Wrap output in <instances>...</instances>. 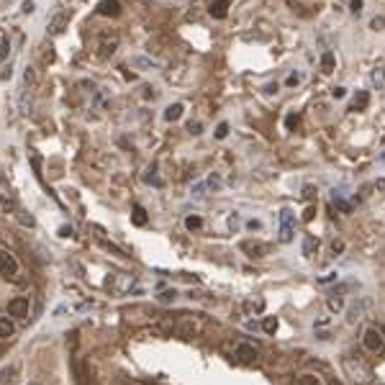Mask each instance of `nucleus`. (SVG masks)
<instances>
[{
    "label": "nucleus",
    "instance_id": "obj_9",
    "mask_svg": "<svg viewBox=\"0 0 385 385\" xmlns=\"http://www.w3.org/2000/svg\"><path fill=\"white\" fill-rule=\"evenodd\" d=\"M116 47H118V36H116V33H113V36H108V33H105L103 41H100V51H98V54H100L103 59H108L113 51H116Z\"/></svg>",
    "mask_w": 385,
    "mask_h": 385
},
{
    "label": "nucleus",
    "instance_id": "obj_39",
    "mask_svg": "<svg viewBox=\"0 0 385 385\" xmlns=\"http://www.w3.org/2000/svg\"><path fill=\"white\" fill-rule=\"evenodd\" d=\"M331 385H342V383H339V380H334V383H331Z\"/></svg>",
    "mask_w": 385,
    "mask_h": 385
},
{
    "label": "nucleus",
    "instance_id": "obj_33",
    "mask_svg": "<svg viewBox=\"0 0 385 385\" xmlns=\"http://www.w3.org/2000/svg\"><path fill=\"white\" fill-rule=\"evenodd\" d=\"M277 87H280L277 83H270V85L265 87V93H267V95H275V93H277Z\"/></svg>",
    "mask_w": 385,
    "mask_h": 385
},
{
    "label": "nucleus",
    "instance_id": "obj_35",
    "mask_svg": "<svg viewBox=\"0 0 385 385\" xmlns=\"http://www.w3.org/2000/svg\"><path fill=\"white\" fill-rule=\"evenodd\" d=\"M208 185L213 187V190H218V187H221V183L216 180V177H211V180H208Z\"/></svg>",
    "mask_w": 385,
    "mask_h": 385
},
{
    "label": "nucleus",
    "instance_id": "obj_27",
    "mask_svg": "<svg viewBox=\"0 0 385 385\" xmlns=\"http://www.w3.org/2000/svg\"><path fill=\"white\" fill-rule=\"evenodd\" d=\"M301 80H303V77H301L298 72H293V75H288V80H285V85H288V87H295V85L301 83Z\"/></svg>",
    "mask_w": 385,
    "mask_h": 385
},
{
    "label": "nucleus",
    "instance_id": "obj_34",
    "mask_svg": "<svg viewBox=\"0 0 385 385\" xmlns=\"http://www.w3.org/2000/svg\"><path fill=\"white\" fill-rule=\"evenodd\" d=\"M23 13H33V3H31V0H26V3H23Z\"/></svg>",
    "mask_w": 385,
    "mask_h": 385
},
{
    "label": "nucleus",
    "instance_id": "obj_22",
    "mask_svg": "<svg viewBox=\"0 0 385 385\" xmlns=\"http://www.w3.org/2000/svg\"><path fill=\"white\" fill-rule=\"evenodd\" d=\"M213 134H216V139H226V136H229V123H226V121H221Z\"/></svg>",
    "mask_w": 385,
    "mask_h": 385
},
{
    "label": "nucleus",
    "instance_id": "obj_13",
    "mask_svg": "<svg viewBox=\"0 0 385 385\" xmlns=\"http://www.w3.org/2000/svg\"><path fill=\"white\" fill-rule=\"evenodd\" d=\"M344 290H347V288H339V290L331 293V298H329V308H331V311H342V308H344V298H342Z\"/></svg>",
    "mask_w": 385,
    "mask_h": 385
},
{
    "label": "nucleus",
    "instance_id": "obj_26",
    "mask_svg": "<svg viewBox=\"0 0 385 385\" xmlns=\"http://www.w3.org/2000/svg\"><path fill=\"white\" fill-rule=\"evenodd\" d=\"M372 83L375 85H383L385 83V69H375V72H372Z\"/></svg>",
    "mask_w": 385,
    "mask_h": 385
},
{
    "label": "nucleus",
    "instance_id": "obj_32",
    "mask_svg": "<svg viewBox=\"0 0 385 385\" xmlns=\"http://www.w3.org/2000/svg\"><path fill=\"white\" fill-rule=\"evenodd\" d=\"M159 301H162V303H169V301H175V290H165L162 295H159Z\"/></svg>",
    "mask_w": 385,
    "mask_h": 385
},
{
    "label": "nucleus",
    "instance_id": "obj_10",
    "mask_svg": "<svg viewBox=\"0 0 385 385\" xmlns=\"http://www.w3.org/2000/svg\"><path fill=\"white\" fill-rule=\"evenodd\" d=\"M183 103H172V105H167L165 108V121H169V123H175V121H180V116H183Z\"/></svg>",
    "mask_w": 385,
    "mask_h": 385
},
{
    "label": "nucleus",
    "instance_id": "obj_3",
    "mask_svg": "<svg viewBox=\"0 0 385 385\" xmlns=\"http://www.w3.org/2000/svg\"><path fill=\"white\" fill-rule=\"evenodd\" d=\"M0 275L3 277H16L18 275V259L8 249H0Z\"/></svg>",
    "mask_w": 385,
    "mask_h": 385
},
{
    "label": "nucleus",
    "instance_id": "obj_15",
    "mask_svg": "<svg viewBox=\"0 0 385 385\" xmlns=\"http://www.w3.org/2000/svg\"><path fill=\"white\" fill-rule=\"evenodd\" d=\"M13 331H16V326H13V321H11V318H8V316L0 318V339L13 336Z\"/></svg>",
    "mask_w": 385,
    "mask_h": 385
},
{
    "label": "nucleus",
    "instance_id": "obj_37",
    "mask_svg": "<svg viewBox=\"0 0 385 385\" xmlns=\"http://www.w3.org/2000/svg\"><path fill=\"white\" fill-rule=\"evenodd\" d=\"M59 234H62V236H69V234H72V229H67V226H62V229H59Z\"/></svg>",
    "mask_w": 385,
    "mask_h": 385
},
{
    "label": "nucleus",
    "instance_id": "obj_8",
    "mask_svg": "<svg viewBox=\"0 0 385 385\" xmlns=\"http://www.w3.org/2000/svg\"><path fill=\"white\" fill-rule=\"evenodd\" d=\"M229 5H231V0H211V8H208V13L213 16V18H226V13H229Z\"/></svg>",
    "mask_w": 385,
    "mask_h": 385
},
{
    "label": "nucleus",
    "instance_id": "obj_20",
    "mask_svg": "<svg viewBox=\"0 0 385 385\" xmlns=\"http://www.w3.org/2000/svg\"><path fill=\"white\" fill-rule=\"evenodd\" d=\"M23 83H26V87H33V85H36V72H33V67H26Z\"/></svg>",
    "mask_w": 385,
    "mask_h": 385
},
{
    "label": "nucleus",
    "instance_id": "obj_1",
    "mask_svg": "<svg viewBox=\"0 0 385 385\" xmlns=\"http://www.w3.org/2000/svg\"><path fill=\"white\" fill-rule=\"evenodd\" d=\"M362 344H365L367 352H380L383 344H385L383 331H380V329H375V326H367V329H365V334H362Z\"/></svg>",
    "mask_w": 385,
    "mask_h": 385
},
{
    "label": "nucleus",
    "instance_id": "obj_23",
    "mask_svg": "<svg viewBox=\"0 0 385 385\" xmlns=\"http://www.w3.org/2000/svg\"><path fill=\"white\" fill-rule=\"evenodd\" d=\"M298 123H301V116H298V113H288V118H285V126L293 131L295 126H298Z\"/></svg>",
    "mask_w": 385,
    "mask_h": 385
},
{
    "label": "nucleus",
    "instance_id": "obj_40",
    "mask_svg": "<svg viewBox=\"0 0 385 385\" xmlns=\"http://www.w3.org/2000/svg\"><path fill=\"white\" fill-rule=\"evenodd\" d=\"M29 385H39V383H29Z\"/></svg>",
    "mask_w": 385,
    "mask_h": 385
},
{
    "label": "nucleus",
    "instance_id": "obj_36",
    "mask_svg": "<svg viewBox=\"0 0 385 385\" xmlns=\"http://www.w3.org/2000/svg\"><path fill=\"white\" fill-rule=\"evenodd\" d=\"M303 195H306V198H311V195H313V187L306 185V187H303Z\"/></svg>",
    "mask_w": 385,
    "mask_h": 385
},
{
    "label": "nucleus",
    "instance_id": "obj_5",
    "mask_svg": "<svg viewBox=\"0 0 385 385\" xmlns=\"http://www.w3.org/2000/svg\"><path fill=\"white\" fill-rule=\"evenodd\" d=\"M98 16H105V18H118V16H121V3H118V0H100V3H98Z\"/></svg>",
    "mask_w": 385,
    "mask_h": 385
},
{
    "label": "nucleus",
    "instance_id": "obj_24",
    "mask_svg": "<svg viewBox=\"0 0 385 385\" xmlns=\"http://www.w3.org/2000/svg\"><path fill=\"white\" fill-rule=\"evenodd\" d=\"M370 29H372V31H383V29H385V18H383V16H380V18L375 16L372 23H370Z\"/></svg>",
    "mask_w": 385,
    "mask_h": 385
},
{
    "label": "nucleus",
    "instance_id": "obj_19",
    "mask_svg": "<svg viewBox=\"0 0 385 385\" xmlns=\"http://www.w3.org/2000/svg\"><path fill=\"white\" fill-rule=\"evenodd\" d=\"M262 329H265V334H275V331H277V318L267 316V318L262 321Z\"/></svg>",
    "mask_w": 385,
    "mask_h": 385
},
{
    "label": "nucleus",
    "instance_id": "obj_6",
    "mask_svg": "<svg viewBox=\"0 0 385 385\" xmlns=\"http://www.w3.org/2000/svg\"><path fill=\"white\" fill-rule=\"evenodd\" d=\"M234 357H236V360H241V362H252L254 357H257V347L249 344V342H241V344L234 347Z\"/></svg>",
    "mask_w": 385,
    "mask_h": 385
},
{
    "label": "nucleus",
    "instance_id": "obj_16",
    "mask_svg": "<svg viewBox=\"0 0 385 385\" xmlns=\"http://www.w3.org/2000/svg\"><path fill=\"white\" fill-rule=\"evenodd\" d=\"M316 247H318V239H313V236H306V239H303V254H306V257H313Z\"/></svg>",
    "mask_w": 385,
    "mask_h": 385
},
{
    "label": "nucleus",
    "instance_id": "obj_7",
    "mask_svg": "<svg viewBox=\"0 0 385 385\" xmlns=\"http://www.w3.org/2000/svg\"><path fill=\"white\" fill-rule=\"evenodd\" d=\"M69 23V13H57V16H51V21H49V33L51 36H57V33H62L65 31V26Z\"/></svg>",
    "mask_w": 385,
    "mask_h": 385
},
{
    "label": "nucleus",
    "instance_id": "obj_25",
    "mask_svg": "<svg viewBox=\"0 0 385 385\" xmlns=\"http://www.w3.org/2000/svg\"><path fill=\"white\" fill-rule=\"evenodd\" d=\"M347 95V87H342V85H336V87H331V98H336V100H342V98Z\"/></svg>",
    "mask_w": 385,
    "mask_h": 385
},
{
    "label": "nucleus",
    "instance_id": "obj_38",
    "mask_svg": "<svg viewBox=\"0 0 385 385\" xmlns=\"http://www.w3.org/2000/svg\"><path fill=\"white\" fill-rule=\"evenodd\" d=\"M303 218H306V221H311V218H313V208H308L306 213H303Z\"/></svg>",
    "mask_w": 385,
    "mask_h": 385
},
{
    "label": "nucleus",
    "instance_id": "obj_18",
    "mask_svg": "<svg viewBox=\"0 0 385 385\" xmlns=\"http://www.w3.org/2000/svg\"><path fill=\"white\" fill-rule=\"evenodd\" d=\"M201 226H203V218L201 216H187L185 218V229L187 231H198Z\"/></svg>",
    "mask_w": 385,
    "mask_h": 385
},
{
    "label": "nucleus",
    "instance_id": "obj_30",
    "mask_svg": "<svg viewBox=\"0 0 385 385\" xmlns=\"http://www.w3.org/2000/svg\"><path fill=\"white\" fill-rule=\"evenodd\" d=\"M362 5H365L362 0H352V3H349V11H352V13H362Z\"/></svg>",
    "mask_w": 385,
    "mask_h": 385
},
{
    "label": "nucleus",
    "instance_id": "obj_28",
    "mask_svg": "<svg viewBox=\"0 0 385 385\" xmlns=\"http://www.w3.org/2000/svg\"><path fill=\"white\" fill-rule=\"evenodd\" d=\"M331 252H334V254L344 252V241L342 239H334V241H331Z\"/></svg>",
    "mask_w": 385,
    "mask_h": 385
},
{
    "label": "nucleus",
    "instance_id": "obj_31",
    "mask_svg": "<svg viewBox=\"0 0 385 385\" xmlns=\"http://www.w3.org/2000/svg\"><path fill=\"white\" fill-rule=\"evenodd\" d=\"M247 229H249V231H259V229H262V223H259L257 218H249V221H247Z\"/></svg>",
    "mask_w": 385,
    "mask_h": 385
},
{
    "label": "nucleus",
    "instance_id": "obj_11",
    "mask_svg": "<svg viewBox=\"0 0 385 385\" xmlns=\"http://www.w3.org/2000/svg\"><path fill=\"white\" fill-rule=\"evenodd\" d=\"M16 375H18V365L16 362H11V365H5L3 370H0V383H13L16 380Z\"/></svg>",
    "mask_w": 385,
    "mask_h": 385
},
{
    "label": "nucleus",
    "instance_id": "obj_2",
    "mask_svg": "<svg viewBox=\"0 0 385 385\" xmlns=\"http://www.w3.org/2000/svg\"><path fill=\"white\" fill-rule=\"evenodd\" d=\"M295 236V221H293V213L288 208L280 211V241L283 244H288V241H293Z\"/></svg>",
    "mask_w": 385,
    "mask_h": 385
},
{
    "label": "nucleus",
    "instance_id": "obj_29",
    "mask_svg": "<svg viewBox=\"0 0 385 385\" xmlns=\"http://www.w3.org/2000/svg\"><path fill=\"white\" fill-rule=\"evenodd\" d=\"M187 131H190V134H193V136H198V134H203V126H201V123H198V121H195V123L190 121V126H187Z\"/></svg>",
    "mask_w": 385,
    "mask_h": 385
},
{
    "label": "nucleus",
    "instance_id": "obj_4",
    "mask_svg": "<svg viewBox=\"0 0 385 385\" xmlns=\"http://www.w3.org/2000/svg\"><path fill=\"white\" fill-rule=\"evenodd\" d=\"M29 308H31V303H29V298H23V295H18V298H13V301H8V313H11V316H16V318L29 316Z\"/></svg>",
    "mask_w": 385,
    "mask_h": 385
},
{
    "label": "nucleus",
    "instance_id": "obj_12",
    "mask_svg": "<svg viewBox=\"0 0 385 385\" xmlns=\"http://www.w3.org/2000/svg\"><path fill=\"white\" fill-rule=\"evenodd\" d=\"M367 103H370V95H367V90H357L354 100H352V108H349V111H365Z\"/></svg>",
    "mask_w": 385,
    "mask_h": 385
},
{
    "label": "nucleus",
    "instance_id": "obj_17",
    "mask_svg": "<svg viewBox=\"0 0 385 385\" xmlns=\"http://www.w3.org/2000/svg\"><path fill=\"white\" fill-rule=\"evenodd\" d=\"M134 223H136V226H147V211L141 208V205H134Z\"/></svg>",
    "mask_w": 385,
    "mask_h": 385
},
{
    "label": "nucleus",
    "instance_id": "obj_21",
    "mask_svg": "<svg viewBox=\"0 0 385 385\" xmlns=\"http://www.w3.org/2000/svg\"><path fill=\"white\" fill-rule=\"evenodd\" d=\"M298 385H321V380L316 378V375L306 372V375H301V378H298Z\"/></svg>",
    "mask_w": 385,
    "mask_h": 385
},
{
    "label": "nucleus",
    "instance_id": "obj_14",
    "mask_svg": "<svg viewBox=\"0 0 385 385\" xmlns=\"http://www.w3.org/2000/svg\"><path fill=\"white\" fill-rule=\"evenodd\" d=\"M334 65H336L334 51H324V54H321V69L329 75V72H334Z\"/></svg>",
    "mask_w": 385,
    "mask_h": 385
}]
</instances>
